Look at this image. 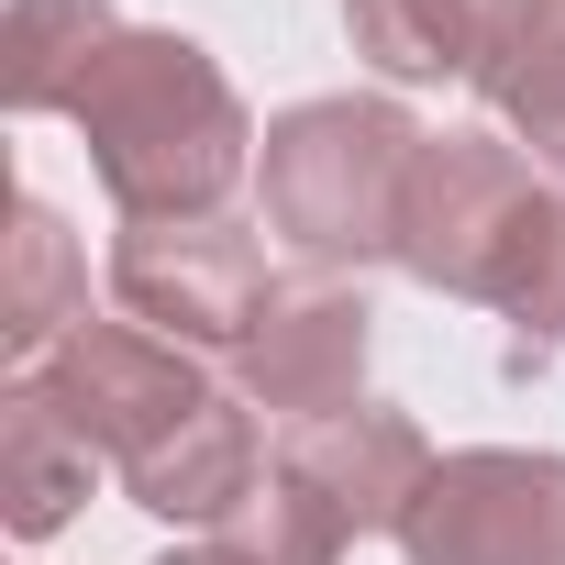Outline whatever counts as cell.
Returning <instances> with one entry per match:
<instances>
[{"instance_id":"5","label":"cell","mask_w":565,"mask_h":565,"mask_svg":"<svg viewBox=\"0 0 565 565\" xmlns=\"http://www.w3.org/2000/svg\"><path fill=\"white\" fill-rule=\"evenodd\" d=\"M411 565H565V455L466 444L433 455L422 499L399 510Z\"/></svg>"},{"instance_id":"2","label":"cell","mask_w":565,"mask_h":565,"mask_svg":"<svg viewBox=\"0 0 565 565\" xmlns=\"http://www.w3.org/2000/svg\"><path fill=\"white\" fill-rule=\"evenodd\" d=\"M67 122H78L89 178L111 189L122 222H211V211L244 189L255 145H266V134L244 122L233 78L211 67V45L145 34V23L111 34V56L89 67V89H78Z\"/></svg>"},{"instance_id":"8","label":"cell","mask_w":565,"mask_h":565,"mask_svg":"<svg viewBox=\"0 0 565 565\" xmlns=\"http://www.w3.org/2000/svg\"><path fill=\"white\" fill-rule=\"evenodd\" d=\"M277 477H289L344 543H366V532H399V510H411L422 477H433V444H422L411 411L355 399V411H333V422H300L289 455H277Z\"/></svg>"},{"instance_id":"12","label":"cell","mask_w":565,"mask_h":565,"mask_svg":"<svg viewBox=\"0 0 565 565\" xmlns=\"http://www.w3.org/2000/svg\"><path fill=\"white\" fill-rule=\"evenodd\" d=\"M111 34H122L111 0H12V23H0V100L12 111H78Z\"/></svg>"},{"instance_id":"9","label":"cell","mask_w":565,"mask_h":565,"mask_svg":"<svg viewBox=\"0 0 565 565\" xmlns=\"http://www.w3.org/2000/svg\"><path fill=\"white\" fill-rule=\"evenodd\" d=\"M122 488H134V510H156V521H178V532H233V521L255 510V488H266V466H255V411L211 388Z\"/></svg>"},{"instance_id":"11","label":"cell","mask_w":565,"mask_h":565,"mask_svg":"<svg viewBox=\"0 0 565 565\" xmlns=\"http://www.w3.org/2000/svg\"><path fill=\"white\" fill-rule=\"evenodd\" d=\"M89 477H100V455L56 422V399L34 377H12V388H0V521H12L23 543H45V532L78 521Z\"/></svg>"},{"instance_id":"7","label":"cell","mask_w":565,"mask_h":565,"mask_svg":"<svg viewBox=\"0 0 565 565\" xmlns=\"http://www.w3.org/2000/svg\"><path fill=\"white\" fill-rule=\"evenodd\" d=\"M366 355H377L366 289H355V277H300V289H277L266 322L244 333L233 388H244V411H266V422H333V411H355Z\"/></svg>"},{"instance_id":"14","label":"cell","mask_w":565,"mask_h":565,"mask_svg":"<svg viewBox=\"0 0 565 565\" xmlns=\"http://www.w3.org/2000/svg\"><path fill=\"white\" fill-rule=\"evenodd\" d=\"M344 34L377 78L433 89V78H477V34L488 0H344Z\"/></svg>"},{"instance_id":"13","label":"cell","mask_w":565,"mask_h":565,"mask_svg":"<svg viewBox=\"0 0 565 565\" xmlns=\"http://www.w3.org/2000/svg\"><path fill=\"white\" fill-rule=\"evenodd\" d=\"M78 322H89V266H78L67 222H56L45 200H12V289H0V344H12V377L45 366Z\"/></svg>"},{"instance_id":"10","label":"cell","mask_w":565,"mask_h":565,"mask_svg":"<svg viewBox=\"0 0 565 565\" xmlns=\"http://www.w3.org/2000/svg\"><path fill=\"white\" fill-rule=\"evenodd\" d=\"M466 89L565 189V0H488V34H477V78Z\"/></svg>"},{"instance_id":"6","label":"cell","mask_w":565,"mask_h":565,"mask_svg":"<svg viewBox=\"0 0 565 565\" xmlns=\"http://www.w3.org/2000/svg\"><path fill=\"white\" fill-rule=\"evenodd\" d=\"M45 399H56V422L89 444V455H111L122 477L211 399V377H200V355L189 344H167V333H145V322H78L45 366H23Z\"/></svg>"},{"instance_id":"4","label":"cell","mask_w":565,"mask_h":565,"mask_svg":"<svg viewBox=\"0 0 565 565\" xmlns=\"http://www.w3.org/2000/svg\"><path fill=\"white\" fill-rule=\"evenodd\" d=\"M111 300H122L145 333L189 344V355H244V333H255L266 300H277L266 233L233 222V211H211V222H122V244H111Z\"/></svg>"},{"instance_id":"3","label":"cell","mask_w":565,"mask_h":565,"mask_svg":"<svg viewBox=\"0 0 565 565\" xmlns=\"http://www.w3.org/2000/svg\"><path fill=\"white\" fill-rule=\"evenodd\" d=\"M422 122L399 100H300L277 111L266 145H255V200H266V233L311 255V277H344V266H377L399 255V200H411V167H422Z\"/></svg>"},{"instance_id":"1","label":"cell","mask_w":565,"mask_h":565,"mask_svg":"<svg viewBox=\"0 0 565 565\" xmlns=\"http://www.w3.org/2000/svg\"><path fill=\"white\" fill-rule=\"evenodd\" d=\"M433 300H488L510 322V377L565 355V189L499 134H433L399 200V255Z\"/></svg>"},{"instance_id":"15","label":"cell","mask_w":565,"mask_h":565,"mask_svg":"<svg viewBox=\"0 0 565 565\" xmlns=\"http://www.w3.org/2000/svg\"><path fill=\"white\" fill-rule=\"evenodd\" d=\"M156 565H255L233 532H200V543H178V554H156Z\"/></svg>"}]
</instances>
